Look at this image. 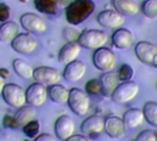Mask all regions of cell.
Segmentation results:
<instances>
[{"mask_svg": "<svg viewBox=\"0 0 157 141\" xmlns=\"http://www.w3.org/2000/svg\"><path fill=\"white\" fill-rule=\"evenodd\" d=\"M94 0H74L65 8V18L73 26L86 21L95 11Z\"/></svg>", "mask_w": 157, "mask_h": 141, "instance_id": "obj_1", "label": "cell"}, {"mask_svg": "<svg viewBox=\"0 0 157 141\" xmlns=\"http://www.w3.org/2000/svg\"><path fill=\"white\" fill-rule=\"evenodd\" d=\"M108 42V35L104 30L97 29H88L83 30L77 40L81 47L88 50H97L105 46Z\"/></svg>", "mask_w": 157, "mask_h": 141, "instance_id": "obj_2", "label": "cell"}, {"mask_svg": "<svg viewBox=\"0 0 157 141\" xmlns=\"http://www.w3.org/2000/svg\"><path fill=\"white\" fill-rule=\"evenodd\" d=\"M67 104L75 115L84 116L89 111L90 99L86 91H84L79 88H73L69 91Z\"/></svg>", "mask_w": 157, "mask_h": 141, "instance_id": "obj_3", "label": "cell"}, {"mask_svg": "<svg viewBox=\"0 0 157 141\" xmlns=\"http://www.w3.org/2000/svg\"><path fill=\"white\" fill-rule=\"evenodd\" d=\"M92 62L95 67L103 73L112 71L116 66V55L111 49L103 46L94 51Z\"/></svg>", "mask_w": 157, "mask_h": 141, "instance_id": "obj_4", "label": "cell"}, {"mask_svg": "<svg viewBox=\"0 0 157 141\" xmlns=\"http://www.w3.org/2000/svg\"><path fill=\"white\" fill-rule=\"evenodd\" d=\"M139 91L140 86L136 82L132 80L121 82L113 91L110 99L118 104H126L135 99Z\"/></svg>", "mask_w": 157, "mask_h": 141, "instance_id": "obj_5", "label": "cell"}, {"mask_svg": "<svg viewBox=\"0 0 157 141\" xmlns=\"http://www.w3.org/2000/svg\"><path fill=\"white\" fill-rule=\"evenodd\" d=\"M4 102L9 106L20 108L26 103V92L23 88L16 83H7L1 92Z\"/></svg>", "mask_w": 157, "mask_h": 141, "instance_id": "obj_6", "label": "cell"}, {"mask_svg": "<svg viewBox=\"0 0 157 141\" xmlns=\"http://www.w3.org/2000/svg\"><path fill=\"white\" fill-rule=\"evenodd\" d=\"M10 45L11 48L18 54H29L36 50L38 42L31 33L19 32L10 42Z\"/></svg>", "mask_w": 157, "mask_h": 141, "instance_id": "obj_7", "label": "cell"}, {"mask_svg": "<svg viewBox=\"0 0 157 141\" xmlns=\"http://www.w3.org/2000/svg\"><path fill=\"white\" fill-rule=\"evenodd\" d=\"M19 23L21 27L29 33H43L46 29L45 21L37 14L32 12H27L20 16Z\"/></svg>", "mask_w": 157, "mask_h": 141, "instance_id": "obj_8", "label": "cell"}, {"mask_svg": "<svg viewBox=\"0 0 157 141\" xmlns=\"http://www.w3.org/2000/svg\"><path fill=\"white\" fill-rule=\"evenodd\" d=\"M60 72L54 67L41 66L37 68H34L33 72V79L35 82L40 83L46 87L58 83L61 80Z\"/></svg>", "mask_w": 157, "mask_h": 141, "instance_id": "obj_9", "label": "cell"}, {"mask_svg": "<svg viewBox=\"0 0 157 141\" xmlns=\"http://www.w3.org/2000/svg\"><path fill=\"white\" fill-rule=\"evenodd\" d=\"M26 92V103L33 107H39L41 106L47 100L48 97V91L46 86L35 82L31 85H29Z\"/></svg>", "mask_w": 157, "mask_h": 141, "instance_id": "obj_10", "label": "cell"}, {"mask_svg": "<svg viewBox=\"0 0 157 141\" xmlns=\"http://www.w3.org/2000/svg\"><path fill=\"white\" fill-rule=\"evenodd\" d=\"M98 24L107 29H119L124 23V16L115 9H105L100 11L97 16Z\"/></svg>", "mask_w": 157, "mask_h": 141, "instance_id": "obj_11", "label": "cell"}, {"mask_svg": "<svg viewBox=\"0 0 157 141\" xmlns=\"http://www.w3.org/2000/svg\"><path fill=\"white\" fill-rule=\"evenodd\" d=\"M104 126L105 119L100 115H93L88 116L82 122L80 126V130L85 136L93 138L99 135L104 130Z\"/></svg>", "mask_w": 157, "mask_h": 141, "instance_id": "obj_12", "label": "cell"}, {"mask_svg": "<svg viewBox=\"0 0 157 141\" xmlns=\"http://www.w3.org/2000/svg\"><path fill=\"white\" fill-rule=\"evenodd\" d=\"M75 122L67 115L59 116L54 123V133L60 140L64 141L74 135Z\"/></svg>", "mask_w": 157, "mask_h": 141, "instance_id": "obj_13", "label": "cell"}, {"mask_svg": "<svg viewBox=\"0 0 157 141\" xmlns=\"http://www.w3.org/2000/svg\"><path fill=\"white\" fill-rule=\"evenodd\" d=\"M134 53L142 63L152 65L154 58L157 54V45L150 42L141 41L136 43L134 47Z\"/></svg>", "mask_w": 157, "mask_h": 141, "instance_id": "obj_14", "label": "cell"}, {"mask_svg": "<svg viewBox=\"0 0 157 141\" xmlns=\"http://www.w3.org/2000/svg\"><path fill=\"white\" fill-rule=\"evenodd\" d=\"M86 72V66L80 60H75L65 65L63 78L68 82H76L83 79Z\"/></svg>", "mask_w": 157, "mask_h": 141, "instance_id": "obj_15", "label": "cell"}, {"mask_svg": "<svg viewBox=\"0 0 157 141\" xmlns=\"http://www.w3.org/2000/svg\"><path fill=\"white\" fill-rule=\"evenodd\" d=\"M125 128L126 127L124 125L123 119L119 116L112 115L105 119L104 130L111 139H120L123 137L125 134Z\"/></svg>", "mask_w": 157, "mask_h": 141, "instance_id": "obj_16", "label": "cell"}, {"mask_svg": "<svg viewBox=\"0 0 157 141\" xmlns=\"http://www.w3.org/2000/svg\"><path fill=\"white\" fill-rule=\"evenodd\" d=\"M81 53V46L77 42H66L58 52V60L60 63L67 65L77 59Z\"/></svg>", "mask_w": 157, "mask_h": 141, "instance_id": "obj_17", "label": "cell"}, {"mask_svg": "<svg viewBox=\"0 0 157 141\" xmlns=\"http://www.w3.org/2000/svg\"><path fill=\"white\" fill-rule=\"evenodd\" d=\"M101 83V93L106 97H111L113 91L121 83L118 73L112 71L104 72L99 78Z\"/></svg>", "mask_w": 157, "mask_h": 141, "instance_id": "obj_18", "label": "cell"}, {"mask_svg": "<svg viewBox=\"0 0 157 141\" xmlns=\"http://www.w3.org/2000/svg\"><path fill=\"white\" fill-rule=\"evenodd\" d=\"M111 42L117 49H128L133 42V34L128 29L119 28L112 33Z\"/></svg>", "mask_w": 157, "mask_h": 141, "instance_id": "obj_19", "label": "cell"}, {"mask_svg": "<svg viewBox=\"0 0 157 141\" xmlns=\"http://www.w3.org/2000/svg\"><path fill=\"white\" fill-rule=\"evenodd\" d=\"M124 125L126 128L134 129L143 125L145 121L144 115L142 109L139 108H130L124 112L122 116Z\"/></svg>", "mask_w": 157, "mask_h": 141, "instance_id": "obj_20", "label": "cell"}, {"mask_svg": "<svg viewBox=\"0 0 157 141\" xmlns=\"http://www.w3.org/2000/svg\"><path fill=\"white\" fill-rule=\"evenodd\" d=\"M47 91H48V97L51 99L52 102L55 103L63 104L67 103L68 101L69 90L61 84L56 83V84L48 86Z\"/></svg>", "mask_w": 157, "mask_h": 141, "instance_id": "obj_21", "label": "cell"}, {"mask_svg": "<svg viewBox=\"0 0 157 141\" xmlns=\"http://www.w3.org/2000/svg\"><path fill=\"white\" fill-rule=\"evenodd\" d=\"M112 6L116 11L124 17H132L139 11L135 0H112Z\"/></svg>", "mask_w": 157, "mask_h": 141, "instance_id": "obj_22", "label": "cell"}, {"mask_svg": "<svg viewBox=\"0 0 157 141\" xmlns=\"http://www.w3.org/2000/svg\"><path fill=\"white\" fill-rule=\"evenodd\" d=\"M19 33L18 25L15 21L7 20L0 25V42L4 43L11 42Z\"/></svg>", "mask_w": 157, "mask_h": 141, "instance_id": "obj_23", "label": "cell"}, {"mask_svg": "<svg viewBox=\"0 0 157 141\" xmlns=\"http://www.w3.org/2000/svg\"><path fill=\"white\" fill-rule=\"evenodd\" d=\"M12 67L16 72V74L21 79H29L33 78L34 68H32V66L23 59L20 58L14 59L12 62Z\"/></svg>", "mask_w": 157, "mask_h": 141, "instance_id": "obj_24", "label": "cell"}, {"mask_svg": "<svg viewBox=\"0 0 157 141\" xmlns=\"http://www.w3.org/2000/svg\"><path fill=\"white\" fill-rule=\"evenodd\" d=\"M35 8L42 14L56 15L59 11L57 0H33Z\"/></svg>", "mask_w": 157, "mask_h": 141, "instance_id": "obj_25", "label": "cell"}, {"mask_svg": "<svg viewBox=\"0 0 157 141\" xmlns=\"http://www.w3.org/2000/svg\"><path fill=\"white\" fill-rule=\"evenodd\" d=\"M35 115L36 112L33 106H22L20 108H17V111L14 115V117L20 127H24L30 121L34 120Z\"/></svg>", "mask_w": 157, "mask_h": 141, "instance_id": "obj_26", "label": "cell"}, {"mask_svg": "<svg viewBox=\"0 0 157 141\" xmlns=\"http://www.w3.org/2000/svg\"><path fill=\"white\" fill-rule=\"evenodd\" d=\"M143 112L144 115V119L153 127H157V103L149 101L144 104Z\"/></svg>", "mask_w": 157, "mask_h": 141, "instance_id": "obj_27", "label": "cell"}, {"mask_svg": "<svg viewBox=\"0 0 157 141\" xmlns=\"http://www.w3.org/2000/svg\"><path fill=\"white\" fill-rule=\"evenodd\" d=\"M141 11L148 18H157V0H144L141 6Z\"/></svg>", "mask_w": 157, "mask_h": 141, "instance_id": "obj_28", "label": "cell"}, {"mask_svg": "<svg viewBox=\"0 0 157 141\" xmlns=\"http://www.w3.org/2000/svg\"><path fill=\"white\" fill-rule=\"evenodd\" d=\"M118 77L121 80V82H124V81H131L133 77H134V69L133 67L127 64V63H124L122 64L120 67H119V70H118Z\"/></svg>", "mask_w": 157, "mask_h": 141, "instance_id": "obj_29", "label": "cell"}, {"mask_svg": "<svg viewBox=\"0 0 157 141\" xmlns=\"http://www.w3.org/2000/svg\"><path fill=\"white\" fill-rule=\"evenodd\" d=\"M24 134L29 139H35L40 135V124L38 120H32L23 127Z\"/></svg>", "mask_w": 157, "mask_h": 141, "instance_id": "obj_30", "label": "cell"}, {"mask_svg": "<svg viewBox=\"0 0 157 141\" xmlns=\"http://www.w3.org/2000/svg\"><path fill=\"white\" fill-rule=\"evenodd\" d=\"M85 91L88 95H98L101 93V83L99 79H89L86 83Z\"/></svg>", "mask_w": 157, "mask_h": 141, "instance_id": "obj_31", "label": "cell"}, {"mask_svg": "<svg viewBox=\"0 0 157 141\" xmlns=\"http://www.w3.org/2000/svg\"><path fill=\"white\" fill-rule=\"evenodd\" d=\"M80 33L81 32H79L77 30H75L73 27H65L63 30V36L67 41V42H77Z\"/></svg>", "mask_w": 157, "mask_h": 141, "instance_id": "obj_32", "label": "cell"}, {"mask_svg": "<svg viewBox=\"0 0 157 141\" xmlns=\"http://www.w3.org/2000/svg\"><path fill=\"white\" fill-rule=\"evenodd\" d=\"M134 141H157L156 133L151 129H145L141 131Z\"/></svg>", "mask_w": 157, "mask_h": 141, "instance_id": "obj_33", "label": "cell"}, {"mask_svg": "<svg viewBox=\"0 0 157 141\" xmlns=\"http://www.w3.org/2000/svg\"><path fill=\"white\" fill-rule=\"evenodd\" d=\"M11 9L8 5L4 2H0V22H6L10 18Z\"/></svg>", "mask_w": 157, "mask_h": 141, "instance_id": "obj_34", "label": "cell"}, {"mask_svg": "<svg viewBox=\"0 0 157 141\" xmlns=\"http://www.w3.org/2000/svg\"><path fill=\"white\" fill-rule=\"evenodd\" d=\"M3 125L6 128H11V129H14V128H17L19 127L20 126L18 125V123L17 122L16 118L14 116H11V115H5L4 118H3Z\"/></svg>", "mask_w": 157, "mask_h": 141, "instance_id": "obj_35", "label": "cell"}, {"mask_svg": "<svg viewBox=\"0 0 157 141\" xmlns=\"http://www.w3.org/2000/svg\"><path fill=\"white\" fill-rule=\"evenodd\" d=\"M34 141H55L53 137L51 134L48 133H43V134H40L38 137H36L34 139Z\"/></svg>", "mask_w": 157, "mask_h": 141, "instance_id": "obj_36", "label": "cell"}, {"mask_svg": "<svg viewBox=\"0 0 157 141\" xmlns=\"http://www.w3.org/2000/svg\"><path fill=\"white\" fill-rule=\"evenodd\" d=\"M64 141H90V139L83 134V135H72L70 138H68Z\"/></svg>", "mask_w": 157, "mask_h": 141, "instance_id": "obj_37", "label": "cell"}, {"mask_svg": "<svg viewBox=\"0 0 157 141\" xmlns=\"http://www.w3.org/2000/svg\"><path fill=\"white\" fill-rule=\"evenodd\" d=\"M73 1H74V0H57V3H58L59 7L66 8Z\"/></svg>", "mask_w": 157, "mask_h": 141, "instance_id": "obj_38", "label": "cell"}, {"mask_svg": "<svg viewBox=\"0 0 157 141\" xmlns=\"http://www.w3.org/2000/svg\"><path fill=\"white\" fill-rule=\"evenodd\" d=\"M9 75H10V73H9V71H8L7 68H6V67H0V76H1L4 79H8Z\"/></svg>", "mask_w": 157, "mask_h": 141, "instance_id": "obj_39", "label": "cell"}, {"mask_svg": "<svg viewBox=\"0 0 157 141\" xmlns=\"http://www.w3.org/2000/svg\"><path fill=\"white\" fill-rule=\"evenodd\" d=\"M6 85V83H5V79L0 76V94H1V92H2V91H3V88H4V86Z\"/></svg>", "mask_w": 157, "mask_h": 141, "instance_id": "obj_40", "label": "cell"}, {"mask_svg": "<svg viewBox=\"0 0 157 141\" xmlns=\"http://www.w3.org/2000/svg\"><path fill=\"white\" fill-rule=\"evenodd\" d=\"M155 67H156L157 68V54H155V58H154V61H153V64H152Z\"/></svg>", "mask_w": 157, "mask_h": 141, "instance_id": "obj_41", "label": "cell"}, {"mask_svg": "<svg viewBox=\"0 0 157 141\" xmlns=\"http://www.w3.org/2000/svg\"><path fill=\"white\" fill-rule=\"evenodd\" d=\"M19 1H20L21 3H23V4H26V3H28L29 0H19Z\"/></svg>", "mask_w": 157, "mask_h": 141, "instance_id": "obj_42", "label": "cell"}, {"mask_svg": "<svg viewBox=\"0 0 157 141\" xmlns=\"http://www.w3.org/2000/svg\"><path fill=\"white\" fill-rule=\"evenodd\" d=\"M156 136H157V133H156Z\"/></svg>", "mask_w": 157, "mask_h": 141, "instance_id": "obj_43", "label": "cell"}, {"mask_svg": "<svg viewBox=\"0 0 157 141\" xmlns=\"http://www.w3.org/2000/svg\"><path fill=\"white\" fill-rule=\"evenodd\" d=\"M25 141H26V140H25Z\"/></svg>", "mask_w": 157, "mask_h": 141, "instance_id": "obj_44", "label": "cell"}]
</instances>
